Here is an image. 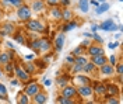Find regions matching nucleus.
<instances>
[{
	"instance_id": "1",
	"label": "nucleus",
	"mask_w": 123,
	"mask_h": 104,
	"mask_svg": "<svg viewBox=\"0 0 123 104\" xmlns=\"http://www.w3.org/2000/svg\"><path fill=\"white\" fill-rule=\"evenodd\" d=\"M25 28L32 34H43V32H46L45 24L41 20H34V18H31L25 23Z\"/></svg>"
},
{
	"instance_id": "2",
	"label": "nucleus",
	"mask_w": 123,
	"mask_h": 104,
	"mask_svg": "<svg viewBox=\"0 0 123 104\" xmlns=\"http://www.w3.org/2000/svg\"><path fill=\"white\" fill-rule=\"evenodd\" d=\"M17 18L20 21H23V23H27L28 20L32 18V11H31L28 4H23L21 7L17 8Z\"/></svg>"
},
{
	"instance_id": "3",
	"label": "nucleus",
	"mask_w": 123,
	"mask_h": 104,
	"mask_svg": "<svg viewBox=\"0 0 123 104\" xmlns=\"http://www.w3.org/2000/svg\"><path fill=\"white\" fill-rule=\"evenodd\" d=\"M42 90L43 89H42V86L39 84L38 82H30V83H27L24 86V93L30 97V98L34 97L35 94H38L39 91H42Z\"/></svg>"
},
{
	"instance_id": "4",
	"label": "nucleus",
	"mask_w": 123,
	"mask_h": 104,
	"mask_svg": "<svg viewBox=\"0 0 123 104\" xmlns=\"http://www.w3.org/2000/svg\"><path fill=\"white\" fill-rule=\"evenodd\" d=\"M14 73H15V76H17V79L20 80V82H23L24 84H27V83L31 82V75L24 70L23 66L14 65Z\"/></svg>"
},
{
	"instance_id": "5",
	"label": "nucleus",
	"mask_w": 123,
	"mask_h": 104,
	"mask_svg": "<svg viewBox=\"0 0 123 104\" xmlns=\"http://www.w3.org/2000/svg\"><path fill=\"white\" fill-rule=\"evenodd\" d=\"M77 89V96L83 97V98H90L94 94V90H92L91 84H85V86H78Z\"/></svg>"
},
{
	"instance_id": "6",
	"label": "nucleus",
	"mask_w": 123,
	"mask_h": 104,
	"mask_svg": "<svg viewBox=\"0 0 123 104\" xmlns=\"http://www.w3.org/2000/svg\"><path fill=\"white\" fill-rule=\"evenodd\" d=\"M85 54L90 56H97V55H105V51L99 44H91L88 48L85 49Z\"/></svg>"
},
{
	"instance_id": "7",
	"label": "nucleus",
	"mask_w": 123,
	"mask_h": 104,
	"mask_svg": "<svg viewBox=\"0 0 123 104\" xmlns=\"http://www.w3.org/2000/svg\"><path fill=\"white\" fill-rule=\"evenodd\" d=\"M52 49V42L48 38H39V44H38V55L46 54Z\"/></svg>"
},
{
	"instance_id": "8",
	"label": "nucleus",
	"mask_w": 123,
	"mask_h": 104,
	"mask_svg": "<svg viewBox=\"0 0 123 104\" xmlns=\"http://www.w3.org/2000/svg\"><path fill=\"white\" fill-rule=\"evenodd\" d=\"M73 82H74V84H76L77 87L78 86H85V84H91V77L87 76V75L80 73V75H74Z\"/></svg>"
},
{
	"instance_id": "9",
	"label": "nucleus",
	"mask_w": 123,
	"mask_h": 104,
	"mask_svg": "<svg viewBox=\"0 0 123 104\" xmlns=\"http://www.w3.org/2000/svg\"><path fill=\"white\" fill-rule=\"evenodd\" d=\"M60 96L66 97V98H74L77 96V89L76 86H71V84H67L60 91Z\"/></svg>"
},
{
	"instance_id": "10",
	"label": "nucleus",
	"mask_w": 123,
	"mask_h": 104,
	"mask_svg": "<svg viewBox=\"0 0 123 104\" xmlns=\"http://www.w3.org/2000/svg\"><path fill=\"white\" fill-rule=\"evenodd\" d=\"M14 32H15L14 23H4V24L0 25V34H1V35H4V37L13 35Z\"/></svg>"
},
{
	"instance_id": "11",
	"label": "nucleus",
	"mask_w": 123,
	"mask_h": 104,
	"mask_svg": "<svg viewBox=\"0 0 123 104\" xmlns=\"http://www.w3.org/2000/svg\"><path fill=\"white\" fill-rule=\"evenodd\" d=\"M98 30H102V31H115V30H117V25L115 24L113 20H105V21H102L98 25Z\"/></svg>"
},
{
	"instance_id": "12",
	"label": "nucleus",
	"mask_w": 123,
	"mask_h": 104,
	"mask_svg": "<svg viewBox=\"0 0 123 104\" xmlns=\"http://www.w3.org/2000/svg\"><path fill=\"white\" fill-rule=\"evenodd\" d=\"M8 62H14V51H6L0 54V65H6Z\"/></svg>"
},
{
	"instance_id": "13",
	"label": "nucleus",
	"mask_w": 123,
	"mask_h": 104,
	"mask_svg": "<svg viewBox=\"0 0 123 104\" xmlns=\"http://www.w3.org/2000/svg\"><path fill=\"white\" fill-rule=\"evenodd\" d=\"M90 62H91L95 68H101L102 65L108 63V58L105 55H97V56H91V59H90Z\"/></svg>"
},
{
	"instance_id": "14",
	"label": "nucleus",
	"mask_w": 123,
	"mask_h": 104,
	"mask_svg": "<svg viewBox=\"0 0 123 104\" xmlns=\"http://www.w3.org/2000/svg\"><path fill=\"white\" fill-rule=\"evenodd\" d=\"M119 93H120V90L116 84H113V83L106 84V91H105L106 97H119Z\"/></svg>"
},
{
	"instance_id": "15",
	"label": "nucleus",
	"mask_w": 123,
	"mask_h": 104,
	"mask_svg": "<svg viewBox=\"0 0 123 104\" xmlns=\"http://www.w3.org/2000/svg\"><path fill=\"white\" fill-rule=\"evenodd\" d=\"M31 11H35V13H41L43 8H45V0H32L31 1Z\"/></svg>"
},
{
	"instance_id": "16",
	"label": "nucleus",
	"mask_w": 123,
	"mask_h": 104,
	"mask_svg": "<svg viewBox=\"0 0 123 104\" xmlns=\"http://www.w3.org/2000/svg\"><path fill=\"white\" fill-rule=\"evenodd\" d=\"M46 101H48V93L43 91V90L32 97V103L34 104H46Z\"/></svg>"
},
{
	"instance_id": "17",
	"label": "nucleus",
	"mask_w": 123,
	"mask_h": 104,
	"mask_svg": "<svg viewBox=\"0 0 123 104\" xmlns=\"http://www.w3.org/2000/svg\"><path fill=\"white\" fill-rule=\"evenodd\" d=\"M62 10L63 8L59 7V6H56V7H50L49 8V17L55 20V21H59L62 20Z\"/></svg>"
},
{
	"instance_id": "18",
	"label": "nucleus",
	"mask_w": 123,
	"mask_h": 104,
	"mask_svg": "<svg viewBox=\"0 0 123 104\" xmlns=\"http://www.w3.org/2000/svg\"><path fill=\"white\" fill-rule=\"evenodd\" d=\"M64 40H66V34L60 32V34H57V35H56V38H55V49H56L57 52L63 49V45H64Z\"/></svg>"
},
{
	"instance_id": "19",
	"label": "nucleus",
	"mask_w": 123,
	"mask_h": 104,
	"mask_svg": "<svg viewBox=\"0 0 123 104\" xmlns=\"http://www.w3.org/2000/svg\"><path fill=\"white\" fill-rule=\"evenodd\" d=\"M99 73L102 75V76H113L115 75V69H113V66H111L109 63H105V65H102L99 68Z\"/></svg>"
},
{
	"instance_id": "20",
	"label": "nucleus",
	"mask_w": 123,
	"mask_h": 104,
	"mask_svg": "<svg viewBox=\"0 0 123 104\" xmlns=\"http://www.w3.org/2000/svg\"><path fill=\"white\" fill-rule=\"evenodd\" d=\"M94 90V94H98V96H104L105 91H106V83H101V82H97L95 86L92 87Z\"/></svg>"
},
{
	"instance_id": "21",
	"label": "nucleus",
	"mask_w": 123,
	"mask_h": 104,
	"mask_svg": "<svg viewBox=\"0 0 123 104\" xmlns=\"http://www.w3.org/2000/svg\"><path fill=\"white\" fill-rule=\"evenodd\" d=\"M17 104H31V98L24 91L17 94Z\"/></svg>"
},
{
	"instance_id": "22",
	"label": "nucleus",
	"mask_w": 123,
	"mask_h": 104,
	"mask_svg": "<svg viewBox=\"0 0 123 104\" xmlns=\"http://www.w3.org/2000/svg\"><path fill=\"white\" fill-rule=\"evenodd\" d=\"M77 27H78V23L70 20V21H67V23H64V25H63V34L71 31V30H74V28H77Z\"/></svg>"
},
{
	"instance_id": "23",
	"label": "nucleus",
	"mask_w": 123,
	"mask_h": 104,
	"mask_svg": "<svg viewBox=\"0 0 123 104\" xmlns=\"http://www.w3.org/2000/svg\"><path fill=\"white\" fill-rule=\"evenodd\" d=\"M71 18H73V11H71L69 7L63 8V10H62V20H63L64 23H67Z\"/></svg>"
},
{
	"instance_id": "24",
	"label": "nucleus",
	"mask_w": 123,
	"mask_h": 104,
	"mask_svg": "<svg viewBox=\"0 0 123 104\" xmlns=\"http://www.w3.org/2000/svg\"><path fill=\"white\" fill-rule=\"evenodd\" d=\"M94 72H97V68H95V66H94L90 61H88V62L83 66V73L88 76V75H91V73H94Z\"/></svg>"
},
{
	"instance_id": "25",
	"label": "nucleus",
	"mask_w": 123,
	"mask_h": 104,
	"mask_svg": "<svg viewBox=\"0 0 123 104\" xmlns=\"http://www.w3.org/2000/svg\"><path fill=\"white\" fill-rule=\"evenodd\" d=\"M78 10L81 11V13H88V10H90V0H80L78 1Z\"/></svg>"
},
{
	"instance_id": "26",
	"label": "nucleus",
	"mask_w": 123,
	"mask_h": 104,
	"mask_svg": "<svg viewBox=\"0 0 123 104\" xmlns=\"http://www.w3.org/2000/svg\"><path fill=\"white\" fill-rule=\"evenodd\" d=\"M56 84L59 86V87H64V86H67L69 84V76L67 75H63V76H59L57 80H56Z\"/></svg>"
},
{
	"instance_id": "27",
	"label": "nucleus",
	"mask_w": 123,
	"mask_h": 104,
	"mask_svg": "<svg viewBox=\"0 0 123 104\" xmlns=\"http://www.w3.org/2000/svg\"><path fill=\"white\" fill-rule=\"evenodd\" d=\"M109 8H111V4L105 1V3H101L99 6L97 7V10H95V13H97V14H104V13H106V11L109 10Z\"/></svg>"
},
{
	"instance_id": "28",
	"label": "nucleus",
	"mask_w": 123,
	"mask_h": 104,
	"mask_svg": "<svg viewBox=\"0 0 123 104\" xmlns=\"http://www.w3.org/2000/svg\"><path fill=\"white\" fill-rule=\"evenodd\" d=\"M56 103L57 104H76V100L74 98H66L63 96L56 97Z\"/></svg>"
},
{
	"instance_id": "29",
	"label": "nucleus",
	"mask_w": 123,
	"mask_h": 104,
	"mask_svg": "<svg viewBox=\"0 0 123 104\" xmlns=\"http://www.w3.org/2000/svg\"><path fill=\"white\" fill-rule=\"evenodd\" d=\"M24 70L27 73H30V75H34V73H37V66L34 63H31V62H27V63L23 66Z\"/></svg>"
},
{
	"instance_id": "30",
	"label": "nucleus",
	"mask_w": 123,
	"mask_h": 104,
	"mask_svg": "<svg viewBox=\"0 0 123 104\" xmlns=\"http://www.w3.org/2000/svg\"><path fill=\"white\" fill-rule=\"evenodd\" d=\"M13 40L15 42H18L20 45H25L27 44V41H25V37H24L21 32H17V34H13Z\"/></svg>"
},
{
	"instance_id": "31",
	"label": "nucleus",
	"mask_w": 123,
	"mask_h": 104,
	"mask_svg": "<svg viewBox=\"0 0 123 104\" xmlns=\"http://www.w3.org/2000/svg\"><path fill=\"white\" fill-rule=\"evenodd\" d=\"M88 61H90V59H88V58H87L85 55L76 56V58H74V63H76V65H80V66H84V65L87 63Z\"/></svg>"
},
{
	"instance_id": "32",
	"label": "nucleus",
	"mask_w": 123,
	"mask_h": 104,
	"mask_svg": "<svg viewBox=\"0 0 123 104\" xmlns=\"http://www.w3.org/2000/svg\"><path fill=\"white\" fill-rule=\"evenodd\" d=\"M85 49H87V48H84V47H81V45H80V47H77L76 49H73V52H71V56H74V58H76V56L85 55Z\"/></svg>"
},
{
	"instance_id": "33",
	"label": "nucleus",
	"mask_w": 123,
	"mask_h": 104,
	"mask_svg": "<svg viewBox=\"0 0 123 104\" xmlns=\"http://www.w3.org/2000/svg\"><path fill=\"white\" fill-rule=\"evenodd\" d=\"M3 66H4V72L7 73L8 76H11V73H14V62H8Z\"/></svg>"
},
{
	"instance_id": "34",
	"label": "nucleus",
	"mask_w": 123,
	"mask_h": 104,
	"mask_svg": "<svg viewBox=\"0 0 123 104\" xmlns=\"http://www.w3.org/2000/svg\"><path fill=\"white\" fill-rule=\"evenodd\" d=\"M70 72L73 73V75H80V73H83V66L73 63V65H71V69H70Z\"/></svg>"
},
{
	"instance_id": "35",
	"label": "nucleus",
	"mask_w": 123,
	"mask_h": 104,
	"mask_svg": "<svg viewBox=\"0 0 123 104\" xmlns=\"http://www.w3.org/2000/svg\"><path fill=\"white\" fill-rule=\"evenodd\" d=\"M115 73L117 75V76H122V73H123V63H122V61H119L115 65Z\"/></svg>"
},
{
	"instance_id": "36",
	"label": "nucleus",
	"mask_w": 123,
	"mask_h": 104,
	"mask_svg": "<svg viewBox=\"0 0 123 104\" xmlns=\"http://www.w3.org/2000/svg\"><path fill=\"white\" fill-rule=\"evenodd\" d=\"M8 3H10V6H11V7H15V8L21 7V6L24 4L23 0H8Z\"/></svg>"
},
{
	"instance_id": "37",
	"label": "nucleus",
	"mask_w": 123,
	"mask_h": 104,
	"mask_svg": "<svg viewBox=\"0 0 123 104\" xmlns=\"http://www.w3.org/2000/svg\"><path fill=\"white\" fill-rule=\"evenodd\" d=\"M106 104H120L119 97H106Z\"/></svg>"
},
{
	"instance_id": "38",
	"label": "nucleus",
	"mask_w": 123,
	"mask_h": 104,
	"mask_svg": "<svg viewBox=\"0 0 123 104\" xmlns=\"http://www.w3.org/2000/svg\"><path fill=\"white\" fill-rule=\"evenodd\" d=\"M45 3L49 7H56V6L60 4V0H45Z\"/></svg>"
},
{
	"instance_id": "39",
	"label": "nucleus",
	"mask_w": 123,
	"mask_h": 104,
	"mask_svg": "<svg viewBox=\"0 0 123 104\" xmlns=\"http://www.w3.org/2000/svg\"><path fill=\"white\" fill-rule=\"evenodd\" d=\"M117 62H119V61H117V58H116L115 55H112V56L108 58V63L111 65V66H113V68H115V65L117 63Z\"/></svg>"
},
{
	"instance_id": "40",
	"label": "nucleus",
	"mask_w": 123,
	"mask_h": 104,
	"mask_svg": "<svg viewBox=\"0 0 123 104\" xmlns=\"http://www.w3.org/2000/svg\"><path fill=\"white\" fill-rule=\"evenodd\" d=\"M92 38H94V40L97 41V42H98L99 45H102V42H104V40L101 38V37L98 35V34H97V32H95V34H92Z\"/></svg>"
},
{
	"instance_id": "41",
	"label": "nucleus",
	"mask_w": 123,
	"mask_h": 104,
	"mask_svg": "<svg viewBox=\"0 0 123 104\" xmlns=\"http://www.w3.org/2000/svg\"><path fill=\"white\" fill-rule=\"evenodd\" d=\"M119 45H120V42H117V41H116V42H111V44L108 45V48H109V49H116Z\"/></svg>"
},
{
	"instance_id": "42",
	"label": "nucleus",
	"mask_w": 123,
	"mask_h": 104,
	"mask_svg": "<svg viewBox=\"0 0 123 104\" xmlns=\"http://www.w3.org/2000/svg\"><path fill=\"white\" fill-rule=\"evenodd\" d=\"M66 63H69L70 66H71V65L74 63V56H71V55L67 56V58H66Z\"/></svg>"
},
{
	"instance_id": "43",
	"label": "nucleus",
	"mask_w": 123,
	"mask_h": 104,
	"mask_svg": "<svg viewBox=\"0 0 123 104\" xmlns=\"http://www.w3.org/2000/svg\"><path fill=\"white\" fill-rule=\"evenodd\" d=\"M0 94H7V89H6L4 84H1V83H0Z\"/></svg>"
},
{
	"instance_id": "44",
	"label": "nucleus",
	"mask_w": 123,
	"mask_h": 104,
	"mask_svg": "<svg viewBox=\"0 0 123 104\" xmlns=\"http://www.w3.org/2000/svg\"><path fill=\"white\" fill-rule=\"evenodd\" d=\"M10 84H11V86H18V84H20V80L17 79V77H15V79H11L10 80Z\"/></svg>"
},
{
	"instance_id": "45",
	"label": "nucleus",
	"mask_w": 123,
	"mask_h": 104,
	"mask_svg": "<svg viewBox=\"0 0 123 104\" xmlns=\"http://www.w3.org/2000/svg\"><path fill=\"white\" fill-rule=\"evenodd\" d=\"M60 4H62V6H63L64 8H66V7H69L70 0H60Z\"/></svg>"
},
{
	"instance_id": "46",
	"label": "nucleus",
	"mask_w": 123,
	"mask_h": 104,
	"mask_svg": "<svg viewBox=\"0 0 123 104\" xmlns=\"http://www.w3.org/2000/svg\"><path fill=\"white\" fill-rule=\"evenodd\" d=\"M90 45H91V42H90V41L88 40H85V41H83V44H81V47H87V48H88V47H90Z\"/></svg>"
},
{
	"instance_id": "47",
	"label": "nucleus",
	"mask_w": 123,
	"mask_h": 104,
	"mask_svg": "<svg viewBox=\"0 0 123 104\" xmlns=\"http://www.w3.org/2000/svg\"><path fill=\"white\" fill-rule=\"evenodd\" d=\"M90 3H91L92 6H95V7H98V6H99V4H101V3H98V1H97V0H91Z\"/></svg>"
},
{
	"instance_id": "48",
	"label": "nucleus",
	"mask_w": 123,
	"mask_h": 104,
	"mask_svg": "<svg viewBox=\"0 0 123 104\" xmlns=\"http://www.w3.org/2000/svg\"><path fill=\"white\" fill-rule=\"evenodd\" d=\"M85 38H92V32H84Z\"/></svg>"
},
{
	"instance_id": "49",
	"label": "nucleus",
	"mask_w": 123,
	"mask_h": 104,
	"mask_svg": "<svg viewBox=\"0 0 123 104\" xmlns=\"http://www.w3.org/2000/svg\"><path fill=\"white\" fill-rule=\"evenodd\" d=\"M43 86H50V80L45 79V80H43Z\"/></svg>"
},
{
	"instance_id": "50",
	"label": "nucleus",
	"mask_w": 123,
	"mask_h": 104,
	"mask_svg": "<svg viewBox=\"0 0 123 104\" xmlns=\"http://www.w3.org/2000/svg\"><path fill=\"white\" fill-rule=\"evenodd\" d=\"M24 58H25V59H27V61H31V59H32V58H34V55H25V56H24Z\"/></svg>"
},
{
	"instance_id": "51",
	"label": "nucleus",
	"mask_w": 123,
	"mask_h": 104,
	"mask_svg": "<svg viewBox=\"0 0 123 104\" xmlns=\"http://www.w3.org/2000/svg\"><path fill=\"white\" fill-rule=\"evenodd\" d=\"M3 14H4V13H3V10H1V8H0V20H1V18H3Z\"/></svg>"
},
{
	"instance_id": "52",
	"label": "nucleus",
	"mask_w": 123,
	"mask_h": 104,
	"mask_svg": "<svg viewBox=\"0 0 123 104\" xmlns=\"http://www.w3.org/2000/svg\"><path fill=\"white\" fill-rule=\"evenodd\" d=\"M97 1H98V3H105L106 0H97Z\"/></svg>"
},
{
	"instance_id": "53",
	"label": "nucleus",
	"mask_w": 123,
	"mask_h": 104,
	"mask_svg": "<svg viewBox=\"0 0 123 104\" xmlns=\"http://www.w3.org/2000/svg\"><path fill=\"white\" fill-rule=\"evenodd\" d=\"M87 104H97V103H94V101H88Z\"/></svg>"
},
{
	"instance_id": "54",
	"label": "nucleus",
	"mask_w": 123,
	"mask_h": 104,
	"mask_svg": "<svg viewBox=\"0 0 123 104\" xmlns=\"http://www.w3.org/2000/svg\"><path fill=\"white\" fill-rule=\"evenodd\" d=\"M0 76H1V69H0Z\"/></svg>"
},
{
	"instance_id": "55",
	"label": "nucleus",
	"mask_w": 123,
	"mask_h": 104,
	"mask_svg": "<svg viewBox=\"0 0 123 104\" xmlns=\"http://www.w3.org/2000/svg\"><path fill=\"white\" fill-rule=\"evenodd\" d=\"M119 1H122V0H119Z\"/></svg>"
},
{
	"instance_id": "56",
	"label": "nucleus",
	"mask_w": 123,
	"mask_h": 104,
	"mask_svg": "<svg viewBox=\"0 0 123 104\" xmlns=\"http://www.w3.org/2000/svg\"><path fill=\"white\" fill-rule=\"evenodd\" d=\"M104 104H106V103H104Z\"/></svg>"
},
{
	"instance_id": "57",
	"label": "nucleus",
	"mask_w": 123,
	"mask_h": 104,
	"mask_svg": "<svg viewBox=\"0 0 123 104\" xmlns=\"http://www.w3.org/2000/svg\"><path fill=\"white\" fill-rule=\"evenodd\" d=\"M31 1H32V0H31Z\"/></svg>"
}]
</instances>
